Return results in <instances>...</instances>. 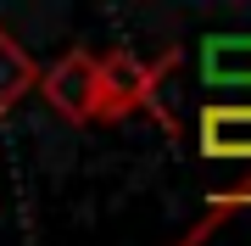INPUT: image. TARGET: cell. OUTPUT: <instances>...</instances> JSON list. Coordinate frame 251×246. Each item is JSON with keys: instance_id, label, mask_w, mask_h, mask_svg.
I'll return each instance as SVG.
<instances>
[{"instance_id": "cell-2", "label": "cell", "mask_w": 251, "mask_h": 246, "mask_svg": "<svg viewBox=\"0 0 251 246\" xmlns=\"http://www.w3.org/2000/svg\"><path fill=\"white\" fill-rule=\"evenodd\" d=\"M39 101L67 123H95V51H67L39 67Z\"/></svg>"}, {"instance_id": "cell-1", "label": "cell", "mask_w": 251, "mask_h": 246, "mask_svg": "<svg viewBox=\"0 0 251 246\" xmlns=\"http://www.w3.org/2000/svg\"><path fill=\"white\" fill-rule=\"evenodd\" d=\"M173 67H179V45L156 51L151 62L134 56V51H106V56H95V123H123V118H134V112H151L168 135H179L173 112L156 101L162 79H168Z\"/></svg>"}, {"instance_id": "cell-3", "label": "cell", "mask_w": 251, "mask_h": 246, "mask_svg": "<svg viewBox=\"0 0 251 246\" xmlns=\"http://www.w3.org/2000/svg\"><path fill=\"white\" fill-rule=\"evenodd\" d=\"M196 146L218 163H251V101H206L196 118Z\"/></svg>"}, {"instance_id": "cell-5", "label": "cell", "mask_w": 251, "mask_h": 246, "mask_svg": "<svg viewBox=\"0 0 251 246\" xmlns=\"http://www.w3.org/2000/svg\"><path fill=\"white\" fill-rule=\"evenodd\" d=\"M34 84H39L34 56H28L23 39L11 34L6 23H0V118H11V112H17L28 95H34Z\"/></svg>"}, {"instance_id": "cell-4", "label": "cell", "mask_w": 251, "mask_h": 246, "mask_svg": "<svg viewBox=\"0 0 251 246\" xmlns=\"http://www.w3.org/2000/svg\"><path fill=\"white\" fill-rule=\"evenodd\" d=\"M196 67L206 90H251V34H206Z\"/></svg>"}]
</instances>
